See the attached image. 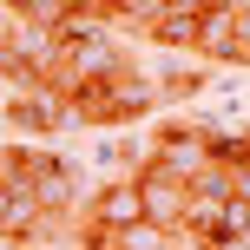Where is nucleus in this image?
<instances>
[{"mask_svg": "<svg viewBox=\"0 0 250 250\" xmlns=\"http://www.w3.org/2000/svg\"><path fill=\"white\" fill-rule=\"evenodd\" d=\"M158 105V92H151V79L138 73L132 60L119 66V73H105V79H92V86H79L73 99L60 105L66 119H79V125H138Z\"/></svg>", "mask_w": 250, "mask_h": 250, "instance_id": "nucleus-1", "label": "nucleus"}, {"mask_svg": "<svg viewBox=\"0 0 250 250\" xmlns=\"http://www.w3.org/2000/svg\"><path fill=\"white\" fill-rule=\"evenodd\" d=\"M191 46L217 66H250V7L244 0H204Z\"/></svg>", "mask_w": 250, "mask_h": 250, "instance_id": "nucleus-2", "label": "nucleus"}, {"mask_svg": "<svg viewBox=\"0 0 250 250\" xmlns=\"http://www.w3.org/2000/svg\"><path fill=\"white\" fill-rule=\"evenodd\" d=\"M132 191H138V217H145L151 230H165V237H178V211H185V178L171 171V165L145 158L132 171Z\"/></svg>", "mask_w": 250, "mask_h": 250, "instance_id": "nucleus-3", "label": "nucleus"}, {"mask_svg": "<svg viewBox=\"0 0 250 250\" xmlns=\"http://www.w3.org/2000/svg\"><path fill=\"white\" fill-rule=\"evenodd\" d=\"M20 191H26L46 217H66V211H73V191H79V171H73L66 158H53V151H33V145H26Z\"/></svg>", "mask_w": 250, "mask_h": 250, "instance_id": "nucleus-4", "label": "nucleus"}, {"mask_svg": "<svg viewBox=\"0 0 250 250\" xmlns=\"http://www.w3.org/2000/svg\"><path fill=\"white\" fill-rule=\"evenodd\" d=\"M151 158L171 165L178 178L204 171V125H198V119H165L158 132H151Z\"/></svg>", "mask_w": 250, "mask_h": 250, "instance_id": "nucleus-5", "label": "nucleus"}, {"mask_svg": "<svg viewBox=\"0 0 250 250\" xmlns=\"http://www.w3.org/2000/svg\"><path fill=\"white\" fill-rule=\"evenodd\" d=\"M79 224H99V230H132V224H145V217H138V191H132V178L99 185V191L86 198V211H79Z\"/></svg>", "mask_w": 250, "mask_h": 250, "instance_id": "nucleus-6", "label": "nucleus"}, {"mask_svg": "<svg viewBox=\"0 0 250 250\" xmlns=\"http://www.w3.org/2000/svg\"><path fill=\"white\" fill-rule=\"evenodd\" d=\"M198 13H204V0H165L158 20L145 26V40H151V46H191V33H198Z\"/></svg>", "mask_w": 250, "mask_h": 250, "instance_id": "nucleus-7", "label": "nucleus"}, {"mask_svg": "<svg viewBox=\"0 0 250 250\" xmlns=\"http://www.w3.org/2000/svg\"><path fill=\"white\" fill-rule=\"evenodd\" d=\"M7 119L20 125V132H53V125H66V112H60V105H53V99H46L40 86L13 92V99H7Z\"/></svg>", "mask_w": 250, "mask_h": 250, "instance_id": "nucleus-8", "label": "nucleus"}, {"mask_svg": "<svg viewBox=\"0 0 250 250\" xmlns=\"http://www.w3.org/2000/svg\"><path fill=\"white\" fill-rule=\"evenodd\" d=\"M250 237V198H230L224 204V230H217V250L224 244H244Z\"/></svg>", "mask_w": 250, "mask_h": 250, "instance_id": "nucleus-9", "label": "nucleus"}, {"mask_svg": "<svg viewBox=\"0 0 250 250\" xmlns=\"http://www.w3.org/2000/svg\"><path fill=\"white\" fill-rule=\"evenodd\" d=\"M20 171H26V145H0V191H20Z\"/></svg>", "mask_w": 250, "mask_h": 250, "instance_id": "nucleus-10", "label": "nucleus"}, {"mask_svg": "<svg viewBox=\"0 0 250 250\" xmlns=\"http://www.w3.org/2000/svg\"><path fill=\"white\" fill-rule=\"evenodd\" d=\"M73 250H119V230H99V224H79V230H73Z\"/></svg>", "mask_w": 250, "mask_h": 250, "instance_id": "nucleus-11", "label": "nucleus"}, {"mask_svg": "<svg viewBox=\"0 0 250 250\" xmlns=\"http://www.w3.org/2000/svg\"><path fill=\"white\" fill-rule=\"evenodd\" d=\"M198 86H204V73H171L165 86H151V92H158V99H191Z\"/></svg>", "mask_w": 250, "mask_h": 250, "instance_id": "nucleus-12", "label": "nucleus"}]
</instances>
